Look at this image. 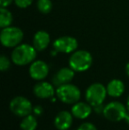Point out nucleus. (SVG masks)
<instances>
[{"mask_svg": "<svg viewBox=\"0 0 129 130\" xmlns=\"http://www.w3.org/2000/svg\"><path fill=\"white\" fill-rule=\"evenodd\" d=\"M37 51L33 45L28 43H21L13 49L11 54V59L14 65L27 66L35 60Z\"/></svg>", "mask_w": 129, "mask_h": 130, "instance_id": "nucleus-1", "label": "nucleus"}, {"mask_svg": "<svg viewBox=\"0 0 129 130\" xmlns=\"http://www.w3.org/2000/svg\"><path fill=\"white\" fill-rule=\"evenodd\" d=\"M69 67L75 72H85L91 67L93 57L91 53L85 50H76L69 58Z\"/></svg>", "mask_w": 129, "mask_h": 130, "instance_id": "nucleus-2", "label": "nucleus"}, {"mask_svg": "<svg viewBox=\"0 0 129 130\" xmlns=\"http://www.w3.org/2000/svg\"><path fill=\"white\" fill-rule=\"evenodd\" d=\"M24 37V33L18 27H6L0 32V41L4 47L15 48L21 44Z\"/></svg>", "mask_w": 129, "mask_h": 130, "instance_id": "nucleus-3", "label": "nucleus"}, {"mask_svg": "<svg viewBox=\"0 0 129 130\" xmlns=\"http://www.w3.org/2000/svg\"><path fill=\"white\" fill-rule=\"evenodd\" d=\"M56 95L62 103L73 104L81 99V92L79 88L74 84L65 83L57 88Z\"/></svg>", "mask_w": 129, "mask_h": 130, "instance_id": "nucleus-4", "label": "nucleus"}, {"mask_svg": "<svg viewBox=\"0 0 129 130\" xmlns=\"http://www.w3.org/2000/svg\"><path fill=\"white\" fill-rule=\"evenodd\" d=\"M128 111L126 105L118 101H113L107 104L103 108V114L104 118L113 122L125 120Z\"/></svg>", "mask_w": 129, "mask_h": 130, "instance_id": "nucleus-5", "label": "nucleus"}, {"mask_svg": "<svg viewBox=\"0 0 129 130\" xmlns=\"http://www.w3.org/2000/svg\"><path fill=\"white\" fill-rule=\"evenodd\" d=\"M107 89L104 85L99 82H96L88 87L85 93V98L86 101L92 107L98 104H102L104 102L107 96Z\"/></svg>", "mask_w": 129, "mask_h": 130, "instance_id": "nucleus-6", "label": "nucleus"}, {"mask_svg": "<svg viewBox=\"0 0 129 130\" xmlns=\"http://www.w3.org/2000/svg\"><path fill=\"white\" fill-rule=\"evenodd\" d=\"M33 105L30 102L25 96H18L13 98L10 102V110L14 115L18 117L28 116L33 112Z\"/></svg>", "mask_w": 129, "mask_h": 130, "instance_id": "nucleus-7", "label": "nucleus"}, {"mask_svg": "<svg viewBox=\"0 0 129 130\" xmlns=\"http://www.w3.org/2000/svg\"><path fill=\"white\" fill-rule=\"evenodd\" d=\"M78 48V41L72 36H65L57 38L53 43V49L56 52L72 53Z\"/></svg>", "mask_w": 129, "mask_h": 130, "instance_id": "nucleus-8", "label": "nucleus"}, {"mask_svg": "<svg viewBox=\"0 0 129 130\" xmlns=\"http://www.w3.org/2000/svg\"><path fill=\"white\" fill-rule=\"evenodd\" d=\"M50 67L46 62L43 60H34L30 64L28 73L33 80H43L48 76Z\"/></svg>", "mask_w": 129, "mask_h": 130, "instance_id": "nucleus-9", "label": "nucleus"}, {"mask_svg": "<svg viewBox=\"0 0 129 130\" xmlns=\"http://www.w3.org/2000/svg\"><path fill=\"white\" fill-rule=\"evenodd\" d=\"M33 92L40 99H49L52 98L56 94V90L53 85L48 82L39 80V82L34 86Z\"/></svg>", "mask_w": 129, "mask_h": 130, "instance_id": "nucleus-10", "label": "nucleus"}, {"mask_svg": "<svg viewBox=\"0 0 129 130\" xmlns=\"http://www.w3.org/2000/svg\"><path fill=\"white\" fill-rule=\"evenodd\" d=\"M93 111V107L88 102H77L73 104L71 109L72 116L79 120H85L88 118Z\"/></svg>", "mask_w": 129, "mask_h": 130, "instance_id": "nucleus-11", "label": "nucleus"}, {"mask_svg": "<svg viewBox=\"0 0 129 130\" xmlns=\"http://www.w3.org/2000/svg\"><path fill=\"white\" fill-rule=\"evenodd\" d=\"M72 112L68 111H61L56 115L54 119V126L58 130H68L72 124Z\"/></svg>", "mask_w": 129, "mask_h": 130, "instance_id": "nucleus-12", "label": "nucleus"}, {"mask_svg": "<svg viewBox=\"0 0 129 130\" xmlns=\"http://www.w3.org/2000/svg\"><path fill=\"white\" fill-rule=\"evenodd\" d=\"M75 71L72 70L70 67H62L57 72V74L53 77L54 85L58 87L65 83H70L74 78Z\"/></svg>", "mask_w": 129, "mask_h": 130, "instance_id": "nucleus-13", "label": "nucleus"}, {"mask_svg": "<svg viewBox=\"0 0 129 130\" xmlns=\"http://www.w3.org/2000/svg\"><path fill=\"white\" fill-rule=\"evenodd\" d=\"M50 43V34L44 30H39L34 35L33 46L37 52H43L48 48Z\"/></svg>", "mask_w": 129, "mask_h": 130, "instance_id": "nucleus-14", "label": "nucleus"}, {"mask_svg": "<svg viewBox=\"0 0 129 130\" xmlns=\"http://www.w3.org/2000/svg\"><path fill=\"white\" fill-rule=\"evenodd\" d=\"M107 94L112 98H119L125 91V84L119 79H113L107 84Z\"/></svg>", "mask_w": 129, "mask_h": 130, "instance_id": "nucleus-15", "label": "nucleus"}, {"mask_svg": "<svg viewBox=\"0 0 129 130\" xmlns=\"http://www.w3.org/2000/svg\"><path fill=\"white\" fill-rule=\"evenodd\" d=\"M38 122L36 120L35 116L32 114H29L28 116L23 117L21 120L20 127L21 130H35L37 127Z\"/></svg>", "mask_w": 129, "mask_h": 130, "instance_id": "nucleus-16", "label": "nucleus"}, {"mask_svg": "<svg viewBox=\"0 0 129 130\" xmlns=\"http://www.w3.org/2000/svg\"><path fill=\"white\" fill-rule=\"evenodd\" d=\"M13 17L12 14L6 7H1L0 8V27L1 28L9 27L12 25Z\"/></svg>", "mask_w": 129, "mask_h": 130, "instance_id": "nucleus-17", "label": "nucleus"}, {"mask_svg": "<svg viewBox=\"0 0 129 130\" xmlns=\"http://www.w3.org/2000/svg\"><path fill=\"white\" fill-rule=\"evenodd\" d=\"M52 2L51 0H37L36 7L41 13L47 14L51 12L52 10Z\"/></svg>", "mask_w": 129, "mask_h": 130, "instance_id": "nucleus-18", "label": "nucleus"}, {"mask_svg": "<svg viewBox=\"0 0 129 130\" xmlns=\"http://www.w3.org/2000/svg\"><path fill=\"white\" fill-rule=\"evenodd\" d=\"M11 67V61L6 56L2 55L0 57V70L2 72H5L7 71Z\"/></svg>", "mask_w": 129, "mask_h": 130, "instance_id": "nucleus-19", "label": "nucleus"}, {"mask_svg": "<svg viewBox=\"0 0 129 130\" xmlns=\"http://www.w3.org/2000/svg\"><path fill=\"white\" fill-rule=\"evenodd\" d=\"M34 0H14V3L19 8H28L32 5Z\"/></svg>", "mask_w": 129, "mask_h": 130, "instance_id": "nucleus-20", "label": "nucleus"}, {"mask_svg": "<svg viewBox=\"0 0 129 130\" xmlns=\"http://www.w3.org/2000/svg\"><path fill=\"white\" fill-rule=\"evenodd\" d=\"M77 130H97V128L91 122H85V123L81 124Z\"/></svg>", "mask_w": 129, "mask_h": 130, "instance_id": "nucleus-21", "label": "nucleus"}, {"mask_svg": "<svg viewBox=\"0 0 129 130\" xmlns=\"http://www.w3.org/2000/svg\"><path fill=\"white\" fill-rule=\"evenodd\" d=\"M13 2L14 0H0V5L1 7H8Z\"/></svg>", "mask_w": 129, "mask_h": 130, "instance_id": "nucleus-22", "label": "nucleus"}, {"mask_svg": "<svg viewBox=\"0 0 129 130\" xmlns=\"http://www.w3.org/2000/svg\"><path fill=\"white\" fill-rule=\"evenodd\" d=\"M103 108H104V106L103 105V104H98V105H96V106H93V110L97 113H103Z\"/></svg>", "mask_w": 129, "mask_h": 130, "instance_id": "nucleus-23", "label": "nucleus"}, {"mask_svg": "<svg viewBox=\"0 0 129 130\" xmlns=\"http://www.w3.org/2000/svg\"><path fill=\"white\" fill-rule=\"evenodd\" d=\"M33 112L35 114V116L37 115H41L43 113V108L41 106H35V107L33 109Z\"/></svg>", "mask_w": 129, "mask_h": 130, "instance_id": "nucleus-24", "label": "nucleus"}, {"mask_svg": "<svg viewBox=\"0 0 129 130\" xmlns=\"http://www.w3.org/2000/svg\"><path fill=\"white\" fill-rule=\"evenodd\" d=\"M126 74H127V76L129 77V62L126 64Z\"/></svg>", "mask_w": 129, "mask_h": 130, "instance_id": "nucleus-25", "label": "nucleus"}, {"mask_svg": "<svg viewBox=\"0 0 129 130\" xmlns=\"http://www.w3.org/2000/svg\"><path fill=\"white\" fill-rule=\"evenodd\" d=\"M125 120H126V122L129 125V111L127 112V114H126V118H125Z\"/></svg>", "mask_w": 129, "mask_h": 130, "instance_id": "nucleus-26", "label": "nucleus"}, {"mask_svg": "<svg viewBox=\"0 0 129 130\" xmlns=\"http://www.w3.org/2000/svg\"><path fill=\"white\" fill-rule=\"evenodd\" d=\"M126 108H127V111H129V96H127V99H126Z\"/></svg>", "mask_w": 129, "mask_h": 130, "instance_id": "nucleus-27", "label": "nucleus"}]
</instances>
